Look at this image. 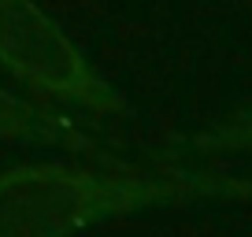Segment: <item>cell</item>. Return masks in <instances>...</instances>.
I'll return each instance as SVG.
<instances>
[{
	"label": "cell",
	"instance_id": "obj_1",
	"mask_svg": "<svg viewBox=\"0 0 252 237\" xmlns=\"http://www.w3.org/2000/svg\"><path fill=\"white\" fill-rule=\"evenodd\" d=\"M252 197V182L186 171L19 163L0 171V237H71L145 207Z\"/></svg>",
	"mask_w": 252,
	"mask_h": 237
},
{
	"label": "cell",
	"instance_id": "obj_2",
	"mask_svg": "<svg viewBox=\"0 0 252 237\" xmlns=\"http://www.w3.org/2000/svg\"><path fill=\"white\" fill-rule=\"evenodd\" d=\"M0 63L26 86L93 115H119L126 108L37 0H0Z\"/></svg>",
	"mask_w": 252,
	"mask_h": 237
},
{
	"label": "cell",
	"instance_id": "obj_3",
	"mask_svg": "<svg viewBox=\"0 0 252 237\" xmlns=\"http://www.w3.org/2000/svg\"><path fill=\"white\" fill-rule=\"evenodd\" d=\"M0 141H26V145H52V148L89 152V137L78 134L71 122L56 118L52 111H41L23 104L0 89Z\"/></svg>",
	"mask_w": 252,
	"mask_h": 237
},
{
	"label": "cell",
	"instance_id": "obj_4",
	"mask_svg": "<svg viewBox=\"0 0 252 237\" xmlns=\"http://www.w3.org/2000/svg\"><path fill=\"white\" fill-rule=\"evenodd\" d=\"M249 148H252V104H245L222 126L193 137L182 152L186 156H212V152H249Z\"/></svg>",
	"mask_w": 252,
	"mask_h": 237
}]
</instances>
